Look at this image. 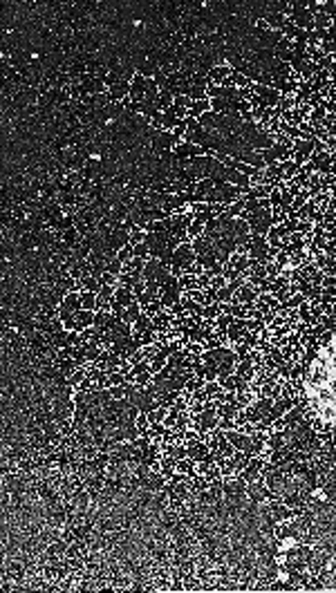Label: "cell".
<instances>
[{"label": "cell", "instance_id": "obj_1", "mask_svg": "<svg viewBox=\"0 0 336 593\" xmlns=\"http://www.w3.org/2000/svg\"><path fill=\"white\" fill-rule=\"evenodd\" d=\"M307 397L320 419L336 421V336L318 352L309 369Z\"/></svg>", "mask_w": 336, "mask_h": 593}]
</instances>
